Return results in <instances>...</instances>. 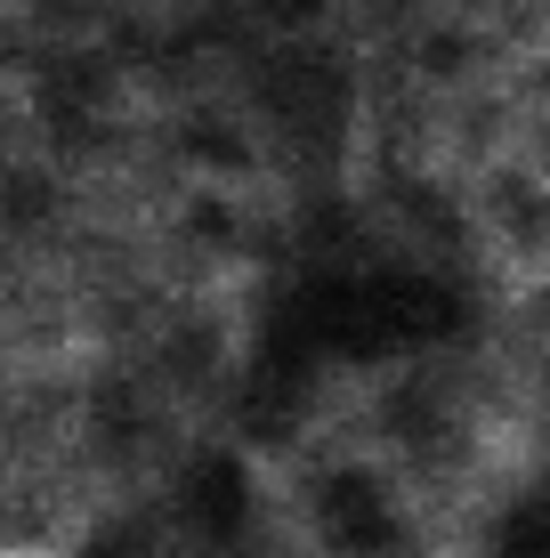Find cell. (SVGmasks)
<instances>
[{
    "mask_svg": "<svg viewBox=\"0 0 550 558\" xmlns=\"http://www.w3.org/2000/svg\"><path fill=\"white\" fill-rule=\"evenodd\" d=\"M0 558H57V550H25V543H0Z\"/></svg>",
    "mask_w": 550,
    "mask_h": 558,
    "instance_id": "6da1fadb",
    "label": "cell"
}]
</instances>
